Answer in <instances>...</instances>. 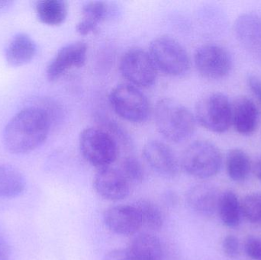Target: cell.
<instances>
[{
    "mask_svg": "<svg viewBox=\"0 0 261 260\" xmlns=\"http://www.w3.org/2000/svg\"><path fill=\"white\" fill-rule=\"evenodd\" d=\"M12 4V3L10 1H0V12L6 10Z\"/></svg>",
    "mask_w": 261,
    "mask_h": 260,
    "instance_id": "obj_34",
    "label": "cell"
},
{
    "mask_svg": "<svg viewBox=\"0 0 261 260\" xmlns=\"http://www.w3.org/2000/svg\"><path fill=\"white\" fill-rule=\"evenodd\" d=\"M153 111L156 129L166 140L179 143L194 133V114L177 101L169 98L160 99Z\"/></svg>",
    "mask_w": 261,
    "mask_h": 260,
    "instance_id": "obj_2",
    "label": "cell"
},
{
    "mask_svg": "<svg viewBox=\"0 0 261 260\" xmlns=\"http://www.w3.org/2000/svg\"><path fill=\"white\" fill-rule=\"evenodd\" d=\"M119 169L132 186L141 183L144 179V169L141 162L136 157L128 156L121 162Z\"/></svg>",
    "mask_w": 261,
    "mask_h": 260,
    "instance_id": "obj_26",
    "label": "cell"
},
{
    "mask_svg": "<svg viewBox=\"0 0 261 260\" xmlns=\"http://www.w3.org/2000/svg\"><path fill=\"white\" fill-rule=\"evenodd\" d=\"M119 71L127 83L139 89L152 86L158 78V69L148 51L138 47L122 55Z\"/></svg>",
    "mask_w": 261,
    "mask_h": 260,
    "instance_id": "obj_8",
    "label": "cell"
},
{
    "mask_svg": "<svg viewBox=\"0 0 261 260\" xmlns=\"http://www.w3.org/2000/svg\"><path fill=\"white\" fill-rule=\"evenodd\" d=\"M234 34L242 47L251 54L261 59V17L254 12H246L238 17Z\"/></svg>",
    "mask_w": 261,
    "mask_h": 260,
    "instance_id": "obj_14",
    "label": "cell"
},
{
    "mask_svg": "<svg viewBox=\"0 0 261 260\" xmlns=\"http://www.w3.org/2000/svg\"><path fill=\"white\" fill-rule=\"evenodd\" d=\"M247 84L253 96L256 98L261 107V79L255 75H249L247 78Z\"/></svg>",
    "mask_w": 261,
    "mask_h": 260,
    "instance_id": "obj_29",
    "label": "cell"
},
{
    "mask_svg": "<svg viewBox=\"0 0 261 260\" xmlns=\"http://www.w3.org/2000/svg\"><path fill=\"white\" fill-rule=\"evenodd\" d=\"M98 26L95 25L93 23L90 21H86L84 19H81V21L76 24V30L79 35L82 36L90 35L93 32L97 31Z\"/></svg>",
    "mask_w": 261,
    "mask_h": 260,
    "instance_id": "obj_31",
    "label": "cell"
},
{
    "mask_svg": "<svg viewBox=\"0 0 261 260\" xmlns=\"http://www.w3.org/2000/svg\"><path fill=\"white\" fill-rule=\"evenodd\" d=\"M180 163L182 169L190 177L206 180L219 174L222 157L214 143L207 140H196L184 150Z\"/></svg>",
    "mask_w": 261,
    "mask_h": 260,
    "instance_id": "obj_4",
    "label": "cell"
},
{
    "mask_svg": "<svg viewBox=\"0 0 261 260\" xmlns=\"http://www.w3.org/2000/svg\"><path fill=\"white\" fill-rule=\"evenodd\" d=\"M149 54L158 71L170 76L186 74L190 68V58L182 44L167 35L150 42Z\"/></svg>",
    "mask_w": 261,
    "mask_h": 260,
    "instance_id": "obj_5",
    "label": "cell"
},
{
    "mask_svg": "<svg viewBox=\"0 0 261 260\" xmlns=\"http://www.w3.org/2000/svg\"><path fill=\"white\" fill-rule=\"evenodd\" d=\"M245 250L251 259L261 260V238L250 236L245 240Z\"/></svg>",
    "mask_w": 261,
    "mask_h": 260,
    "instance_id": "obj_28",
    "label": "cell"
},
{
    "mask_svg": "<svg viewBox=\"0 0 261 260\" xmlns=\"http://www.w3.org/2000/svg\"><path fill=\"white\" fill-rule=\"evenodd\" d=\"M220 196L216 186L210 183H199L187 191L186 198L189 206L194 212L207 217L217 212Z\"/></svg>",
    "mask_w": 261,
    "mask_h": 260,
    "instance_id": "obj_16",
    "label": "cell"
},
{
    "mask_svg": "<svg viewBox=\"0 0 261 260\" xmlns=\"http://www.w3.org/2000/svg\"><path fill=\"white\" fill-rule=\"evenodd\" d=\"M242 217L252 224H261V194L251 193L241 201Z\"/></svg>",
    "mask_w": 261,
    "mask_h": 260,
    "instance_id": "obj_25",
    "label": "cell"
},
{
    "mask_svg": "<svg viewBox=\"0 0 261 260\" xmlns=\"http://www.w3.org/2000/svg\"><path fill=\"white\" fill-rule=\"evenodd\" d=\"M103 260H130L127 248L113 249L106 253Z\"/></svg>",
    "mask_w": 261,
    "mask_h": 260,
    "instance_id": "obj_30",
    "label": "cell"
},
{
    "mask_svg": "<svg viewBox=\"0 0 261 260\" xmlns=\"http://www.w3.org/2000/svg\"><path fill=\"white\" fill-rule=\"evenodd\" d=\"M10 250L7 242L0 235V260H9Z\"/></svg>",
    "mask_w": 261,
    "mask_h": 260,
    "instance_id": "obj_32",
    "label": "cell"
},
{
    "mask_svg": "<svg viewBox=\"0 0 261 260\" xmlns=\"http://www.w3.org/2000/svg\"><path fill=\"white\" fill-rule=\"evenodd\" d=\"M104 223L110 232L120 236H132L142 227L141 218L135 205H118L104 212Z\"/></svg>",
    "mask_w": 261,
    "mask_h": 260,
    "instance_id": "obj_13",
    "label": "cell"
},
{
    "mask_svg": "<svg viewBox=\"0 0 261 260\" xmlns=\"http://www.w3.org/2000/svg\"><path fill=\"white\" fill-rule=\"evenodd\" d=\"M252 169L256 177L261 182V157L257 158V160L254 162Z\"/></svg>",
    "mask_w": 261,
    "mask_h": 260,
    "instance_id": "obj_33",
    "label": "cell"
},
{
    "mask_svg": "<svg viewBox=\"0 0 261 260\" xmlns=\"http://www.w3.org/2000/svg\"><path fill=\"white\" fill-rule=\"evenodd\" d=\"M79 148L84 160L97 169L113 166L120 151L118 140L110 131L95 127L81 131Z\"/></svg>",
    "mask_w": 261,
    "mask_h": 260,
    "instance_id": "obj_3",
    "label": "cell"
},
{
    "mask_svg": "<svg viewBox=\"0 0 261 260\" xmlns=\"http://www.w3.org/2000/svg\"><path fill=\"white\" fill-rule=\"evenodd\" d=\"M110 105L121 119L132 123L146 122L151 113V106L141 89L128 83L120 84L110 92Z\"/></svg>",
    "mask_w": 261,
    "mask_h": 260,
    "instance_id": "obj_6",
    "label": "cell"
},
{
    "mask_svg": "<svg viewBox=\"0 0 261 260\" xmlns=\"http://www.w3.org/2000/svg\"><path fill=\"white\" fill-rule=\"evenodd\" d=\"M130 260H164V249L158 237L141 234L135 237L127 247Z\"/></svg>",
    "mask_w": 261,
    "mask_h": 260,
    "instance_id": "obj_17",
    "label": "cell"
},
{
    "mask_svg": "<svg viewBox=\"0 0 261 260\" xmlns=\"http://www.w3.org/2000/svg\"><path fill=\"white\" fill-rule=\"evenodd\" d=\"M224 254L229 259H236L240 255L241 246L239 238L233 235H228L222 241Z\"/></svg>",
    "mask_w": 261,
    "mask_h": 260,
    "instance_id": "obj_27",
    "label": "cell"
},
{
    "mask_svg": "<svg viewBox=\"0 0 261 260\" xmlns=\"http://www.w3.org/2000/svg\"><path fill=\"white\" fill-rule=\"evenodd\" d=\"M259 122V111L255 102L247 97L236 98L231 103V125L242 135L254 134Z\"/></svg>",
    "mask_w": 261,
    "mask_h": 260,
    "instance_id": "obj_15",
    "label": "cell"
},
{
    "mask_svg": "<svg viewBox=\"0 0 261 260\" xmlns=\"http://www.w3.org/2000/svg\"><path fill=\"white\" fill-rule=\"evenodd\" d=\"M24 188L25 180L18 169L0 164V197L14 198L22 193Z\"/></svg>",
    "mask_w": 261,
    "mask_h": 260,
    "instance_id": "obj_22",
    "label": "cell"
},
{
    "mask_svg": "<svg viewBox=\"0 0 261 260\" xmlns=\"http://www.w3.org/2000/svg\"><path fill=\"white\" fill-rule=\"evenodd\" d=\"M142 154L146 163L159 175L167 178L177 175L179 161L173 150L164 142H147L143 148Z\"/></svg>",
    "mask_w": 261,
    "mask_h": 260,
    "instance_id": "obj_12",
    "label": "cell"
},
{
    "mask_svg": "<svg viewBox=\"0 0 261 260\" xmlns=\"http://www.w3.org/2000/svg\"><path fill=\"white\" fill-rule=\"evenodd\" d=\"M52 120L48 113L36 106L17 113L3 132L5 146L13 154H26L41 146L48 136Z\"/></svg>",
    "mask_w": 261,
    "mask_h": 260,
    "instance_id": "obj_1",
    "label": "cell"
},
{
    "mask_svg": "<svg viewBox=\"0 0 261 260\" xmlns=\"http://www.w3.org/2000/svg\"><path fill=\"white\" fill-rule=\"evenodd\" d=\"M37 15L47 25H59L65 21L68 13V5L63 0H42L37 2Z\"/></svg>",
    "mask_w": 261,
    "mask_h": 260,
    "instance_id": "obj_21",
    "label": "cell"
},
{
    "mask_svg": "<svg viewBox=\"0 0 261 260\" xmlns=\"http://www.w3.org/2000/svg\"><path fill=\"white\" fill-rule=\"evenodd\" d=\"M194 64L201 76L208 79L226 77L232 68V60L226 49L217 44L201 46L194 54Z\"/></svg>",
    "mask_w": 261,
    "mask_h": 260,
    "instance_id": "obj_9",
    "label": "cell"
},
{
    "mask_svg": "<svg viewBox=\"0 0 261 260\" xmlns=\"http://www.w3.org/2000/svg\"><path fill=\"white\" fill-rule=\"evenodd\" d=\"M140 218L142 227H147L151 230H159L164 224V215L161 208L150 200L141 199L135 204Z\"/></svg>",
    "mask_w": 261,
    "mask_h": 260,
    "instance_id": "obj_23",
    "label": "cell"
},
{
    "mask_svg": "<svg viewBox=\"0 0 261 260\" xmlns=\"http://www.w3.org/2000/svg\"><path fill=\"white\" fill-rule=\"evenodd\" d=\"M87 52L88 47L84 41L70 43L61 47L47 67V79L57 80L69 70L83 67L87 61Z\"/></svg>",
    "mask_w": 261,
    "mask_h": 260,
    "instance_id": "obj_11",
    "label": "cell"
},
{
    "mask_svg": "<svg viewBox=\"0 0 261 260\" xmlns=\"http://www.w3.org/2000/svg\"><path fill=\"white\" fill-rule=\"evenodd\" d=\"M253 164L248 154L243 150L234 148L228 151L225 159V168L233 181L242 183L249 177Z\"/></svg>",
    "mask_w": 261,
    "mask_h": 260,
    "instance_id": "obj_20",
    "label": "cell"
},
{
    "mask_svg": "<svg viewBox=\"0 0 261 260\" xmlns=\"http://www.w3.org/2000/svg\"><path fill=\"white\" fill-rule=\"evenodd\" d=\"M194 115L202 128L222 134L231 126V102L223 93H210L196 104Z\"/></svg>",
    "mask_w": 261,
    "mask_h": 260,
    "instance_id": "obj_7",
    "label": "cell"
},
{
    "mask_svg": "<svg viewBox=\"0 0 261 260\" xmlns=\"http://www.w3.org/2000/svg\"><path fill=\"white\" fill-rule=\"evenodd\" d=\"M217 212L224 225L230 228L239 227L242 221V206L234 192L226 191L221 194Z\"/></svg>",
    "mask_w": 261,
    "mask_h": 260,
    "instance_id": "obj_19",
    "label": "cell"
},
{
    "mask_svg": "<svg viewBox=\"0 0 261 260\" xmlns=\"http://www.w3.org/2000/svg\"><path fill=\"white\" fill-rule=\"evenodd\" d=\"M36 53L33 40L24 33L15 35L6 48V58L12 67H21L30 62Z\"/></svg>",
    "mask_w": 261,
    "mask_h": 260,
    "instance_id": "obj_18",
    "label": "cell"
},
{
    "mask_svg": "<svg viewBox=\"0 0 261 260\" xmlns=\"http://www.w3.org/2000/svg\"><path fill=\"white\" fill-rule=\"evenodd\" d=\"M132 184L119 167H109L97 169L93 178V188L102 199L109 201H119L129 195Z\"/></svg>",
    "mask_w": 261,
    "mask_h": 260,
    "instance_id": "obj_10",
    "label": "cell"
},
{
    "mask_svg": "<svg viewBox=\"0 0 261 260\" xmlns=\"http://www.w3.org/2000/svg\"><path fill=\"white\" fill-rule=\"evenodd\" d=\"M110 13V6L106 2H87L83 6L82 19L90 21L95 25L107 19Z\"/></svg>",
    "mask_w": 261,
    "mask_h": 260,
    "instance_id": "obj_24",
    "label": "cell"
}]
</instances>
